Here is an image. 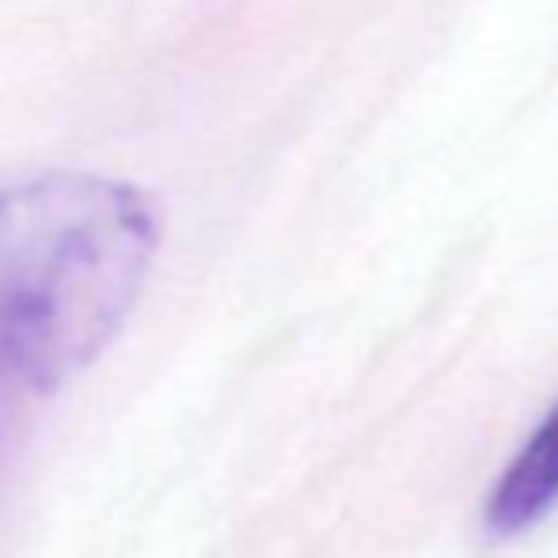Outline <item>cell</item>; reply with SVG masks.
<instances>
[{
    "mask_svg": "<svg viewBox=\"0 0 558 558\" xmlns=\"http://www.w3.org/2000/svg\"><path fill=\"white\" fill-rule=\"evenodd\" d=\"M160 243L153 202L99 175L0 186V373L53 391L122 331Z\"/></svg>",
    "mask_w": 558,
    "mask_h": 558,
    "instance_id": "cell-1",
    "label": "cell"
},
{
    "mask_svg": "<svg viewBox=\"0 0 558 558\" xmlns=\"http://www.w3.org/2000/svg\"><path fill=\"white\" fill-rule=\"evenodd\" d=\"M558 506V403L517 448L509 468L486 498V529L517 536L539 524Z\"/></svg>",
    "mask_w": 558,
    "mask_h": 558,
    "instance_id": "cell-2",
    "label": "cell"
}]
</instances>
